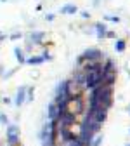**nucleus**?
I'll use <instances>...</instances> for the list:
<instances>
[{"label": "nucleus", "instance_id": "nucleus-1", "mask_svg": "<svg viewBox=\"0 0 130 146\" xmlns=\"http://www.w3.org/2000/svg\"><path fill=\"white\" fill-rule=\"evenodd\" d=\"M55 127H57V120L49 122L45 125V129L42 132V139H44V146H54L55 143Z\"/></svg>", "mask_w": 130, "mask_h": 146}, {"label": "nucleus", "instance_id": "nucleus-2", "mask_svg": "<svg viewBox=\"0 0 130 146\" xmlns=\"http://www.w3.org/2000/svg\"><path fill=\"white\" fill-rule=\"evenodd\" d=\"M99 85H102V70L87 73V77H85V87L87 89H96Z\"/></svg>", "mask_w": 130, "mask_h": 146}, {"label": "nucleus", "instance_id": "nucleus-3", "mask_svg": "<svg viewBox=\"0 0 130 146\" xmlns=\"http://www.w3.org/2000/svg\"><path fill=\"white\" fill-rule=\"evenodd\" d=\"M7 139H9L11 146H14L17 141H19V127L9 125V127H7Z\"/></svg>", "mask_w": 130, "mask_h": 146}, {"label": "nucleus", "instance_id": "nucleus-4", "mask_svg": "<svg viewBox=\"0 0 130 146\" xmlns=\"http://www.w3.org/2000/svg\"><path fill=\"white\" fill-rule=\"evenodd\" d=\"M102 56V54H101V50L99 49H88V50H85L83 52V59H87V61H97L99 58Z\"/></svg>", "mask_w": 130, "mask_h": 146}, {"label": "nucleus", "instance_id": "nucleus-5", "mask_svg": "<svg viewBox=\"0 0 130 146\" xmlns=\"http://www.w3.org/2000/svg\"><path fill=\"white\" fill-rule=\"evenodd\" d=\"M59 118V108L57 104H50L49 106V120L54 122V120H57Z\"/></svg>", "mask_w": 130, "mask_h": 146}, {"label": "nucleus", "instance_id": "nucleus-6", "mask_svg": "<svg viewBox=\"0 0 130 146\" xmlns=\"http://www.w3.org/2000/svg\"><path fill=\"white\" fill-rule=\"evenodd\" d=\"M26 99V87H21L19 90H17V98H16V104L17 106H21Z\"/></svg>", "mask_w": 130, "mask_h": 146}, {"label": "nucleus", "instance_id": "nucleus-7", "mask_svg": "<svg viewBox=\"0 0 130 146\" xmlns=\"http://www.w3.org/2000/svg\"><path fill=\"white\" fill-rule=\"evenodd\" d=\"M106 115H108V110H106V108H99V110H97V113H96V118H94V120H96L97 123H102V122L106 120Z\"/></svg>", "mask_w": 130, "mask_h": 146}, {"label": "nucleus", "instance_id": "nucleus-8", "mask_svg": "<svg viewBox=\"0 0 130 146\" xmlns=\"http://www.w3.org/2000/svg\"><path fill=\"white\" fill-rule=\"evenodd\" d=\"M44 36H45V33H42V31H35V33L31 35V40H33L35 44H42Z\"/></svg>", "mask_w": 130, "mask_h": 146}, {"label": "nucleus", "instance_id": "nucleus-9", "mask_svg": "<svg viewBox=\"0 0 130 146\" xmlns=\"http://www.w3.org/2000/svg\"><path fill=\"white\" fill-rule=\"evenodd\" d=\"M77 12V7L75 5H64L61 9V14H75Z\"/></svg>", "mask_w": 130, "mask_h": 146}, {"label": "nucleus", "instance_id": "nucleus-10", "mask_svg": "<svg viewBox=\"0 0 130 146\" xmlns=\"http://www.w3.org/2000/svg\"><path fill=\"white\" fill-rule=\"evenodd\" d=\"M44 61H45L44 58H30V59H26L28 64H40V63H44Z\"/></svg>", "mask_w": 130, "mask_h": 146}, {"label": "nucleus", "instance_id": "nucleus-11", "mask_svg": "<svg viewBox=\"0 0 130 146\" xmlns=\"http://www.w3.org/2000/svg\"><path fill=\"white\" fill-rule=\"evenodd\" d=\"M96 28H97V35H99V36H104V35H106V26H104V25H97Z\"/></svg>", "mask_w": 130, "mask_h": 146}, {"label": "nucleus", "instance_id": "nucleus-12", "mask_svg": "<svg viewBox=\"0 0 130 146\" xmlns=\"http://www.w3.org/2000/svg\"><path fill=\"white\" fill-rule=\"evenodd\" d=\"M14 52H16V56H17V61H19V63H24V58H23V52H21V49H16Z\"/></svg>", "mask_w": 130, "mask_h": 146}, {"label": "nucleus", "instance_id": "nucleus-13", "mask_svg": "<svg viewBox=\"0 0 130 146\" xmlns=\"http://www.w3.org/2000/svg\"><path fill=\"white\" fill-rule=\"evenodd\" d=\"M116 50H118V52L125 50V42H123V40H118V42H116Z\"/></svg>", "mask_w": 130, "mask_h": 146}, {"label": "nucleus", "instance_id": "nucleus-14", "mask_svg": "<svg viewBox=\"0 0 130 146\" xmlns=\"http://www.w3.org/2000/svg\"><path fill=\"white\" fill-rule=\"evenodd\" d=\"M0 122H2V123H7V117H5V115H0Z\"/></svg>", "mask_w": 130, "mask_h": 146}, {"label": "nucleus", "instance_id": "nucleus-15", "mask_svg": "<svg viewBox=\"0 0 130 146\" xmlns=\"http://www.w3.org/2000/svg\"><path fill=\"white\" fill-rule=\"evenodd\" d=\"M101 139H102V137H97V139H96L94 143H92V146H99V143H101Z\"/></svg>", "mask_w": 130, "mask_h": 146}]
</instances>
